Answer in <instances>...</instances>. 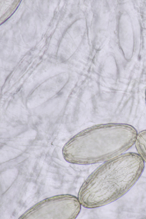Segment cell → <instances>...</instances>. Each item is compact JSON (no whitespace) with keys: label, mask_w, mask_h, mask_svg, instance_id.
Here are the masks:
<instances>
[{"label":"cell","mask_w":146,"mask_h":219,"mask_svg":"<svg viewBox=\"0 0 146 219\" xmlns=\"http://www.w3.org/2000/svg\"><path fill=\"white\" fill-rule=\"evenodd\" d=\"M145 162L137 153L128 152L105 162L84 182L78 193L81 205L88 208L105 205L126 194L144 171Z\"/></svg>","instance_id":"cell-1"},{"label":"cell","mask_w":146,"mask_h":219,"mask_svg":"<svg viewBox=\"0 0 146 219\" xmlns=\"http://www.w3.org/2000/svg\"><path fill=\"white\" fill-rule=\"evenodd\" d=\"M138 132L132 126L113 123L99 125L83 131L64 146L65 160L86 165L105 162L120 155L135 145Z\"/></svg>","instance_id":"cell-2"},{"label":"cell","mask_w":146,"mask_h":219,"mask_svg":"<svg viewBox=\"0 0 146 219\" xmlns=\"http://www.w3.org/2000/svg\"><path fill=\"white\" fill-rule=\"evenodd\" d=\"M135 145L138 153L146 164V130L138 132Z\"/></svg>","instance_id":"cell-3"},{"label":"cell","mask_w":146,"mask_h":219,"mask_svg":"<svg viewBox=\"0 0 146 219\" xmlns=\"http://www.w3.org/2000/svg\"></svg>","instance_id":"cell-4"}]
</instances>
